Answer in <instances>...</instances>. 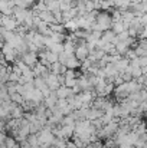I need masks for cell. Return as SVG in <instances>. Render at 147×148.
Segmentation results:
<instances>
[{
  "mask_svg": "<svg viewBox=\"0 0 147 148\" xmlns=\"http://www.w3.org/2000/svg\"><path fill=\"white\" fill-rule=\"evenodd\" d=\"M38 59H39V58H38L36 52H30V50H28V52H23V53L20 55V60H22L23 63L32 66V68L38 63Z\"/></svg>",
  "mask_w": 147,
  "mask_h": 148,
  "instance_id": "obj_1",
  "label": "cell"
},
{
  "mask_svg": "<svg viewBox=\"0 0 147 148\" xmlns=\"http://www.w3.org/2000/svg\"><path fill=\"white\" fill-rule=\"evenodd\" d=\"M68 69H77L79 66V60L75 58V55H66V60L63 63Z\"/></svg>",
  "mask_w": 147,
  "mask_h": 148,
  "instance_id": "obj_2",
  "label": "cell"
},
{
  "mask_svg": "<svg viewBox=\"0 0 147 148\" xmlns=\"http://www.w3.org/2000/svg\"><path fill=\"white\" fill-rule=\"evenodd\" d=\"M139 62H140V66L141 68H147V56H140L139 58Z\"/></svg>",
  "mask_w": 147,
  "mask_h": 148,
  "instance_id": "obj_3",
  "label": "cell"
},
{
  "mask_svg": "<svg viewBox=\"0 0 147 148\" xmlns=\"http://www.w3.org/2000/svg\"><path fill=\"white\" fill-rule=\"evenodd\" d=\"M140 38H141V39H147V26L143 27V30H141V33H140Z\"/></svg>",
  "mask_w": 147,
  "mask_h": 148,
  "instance_id": "obj_4",
  "label": "cell"
},
{
  "mask_svg": "<svg viewBox=\"0 0 147 148\" xmlns=\"http://www.w3.org/2000/svg\"><path fill=\"white\" fill-rule=\"evenodd\" d=\"M23 1H26V3H28V4H30V3H32V1H33V0H23Z\"/></svg>",
  "mask_w": 147,
  "mask_h": 148,
  "instance_id": "obj_5",
  "label": "cell"
},
{
  "mask_svg": "<svg viewBox=\"0 0 147 148\" xmlns=\"http://www.w3.org/2000/svg\"><path fill=\"white\" fill-rule=\"evenodd\" d=\"M0 69H1V63H0Z\"/></svg>",
  "mask_w": 147,
  "mask_h": 148,
  "instance_id": "obj_6",
  "label": "cell"
}]
</instances>
